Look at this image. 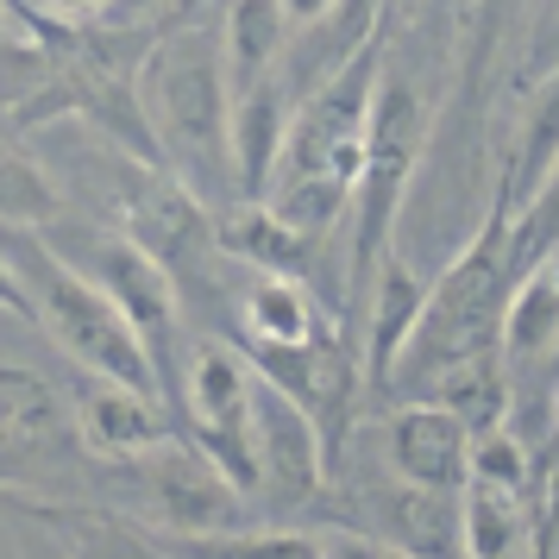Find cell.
<instances>
[{
    "instance_id": "6da1fadb",
    "label": "cell",
    "mask_w": 559,
    "mask_h": 559,
    "mask_svg": "<svg viewBox=\"0 0 559 559\" xmlns=\"http://www.w3.org/2000/svg\"><path fill=\"white\" fill-rule=\"evenodd\" d=\"M383 26L358 45L333 76H321L296 102L289 139H283L277 177L264 202L308 239H321L328 227H340L353 214L358 164H365V132H371V102L383 82Z\"/></svg>"
},
{
    "instance_id": "7a4b0ae2",
    "label": "cell",
    "mask_w": 559,
    "mask_h": 559,
    "mask_svg": "<svg viewBox=\"0 0 559 559\" xmlns=\"http://www.w3.org/2000/svg\"><path fill=\"white\" fill-rule=\"evenodd\" d=\"M139 102L170 177L195 195L233 189V82L221 38L202 26H164L139 70Z\"/></svg>"
},
{
    "instance_id": "3957f363",
    "label": "cell",
    "mask_w": 559,
    "mask_h": 559,
    "mask_svg": "<svg viewBox=\"0 0 559 559\" xmlns=\"http://www.w3.org/2000/svg\"><path fill=\"white\" fill-rule=\"evenodd\" d=\"M0 252L13 264V277L26 283L32 328L76 358V371L114 378V383H139V390L157 396V371H152V358H145V346H139L132 321L120 314V302H114L82 264L57 258L51 246L38 239V227H0Z\"/></svg>"
},
{
    "instance_id": "277c9868",
    "label": "cell",
    "mask_w": 559,
    "mask_h": 559,
    "mask_svg": "<svg viewBox=\"0 0 559 559\" xmlns=\"http://www.w3.org/2000/svg\"><path fill=\"white\" fill-rule=\"evenodd\" d=\"M515 214H509L497 195H490V214L478 221V233L459 246V258L428 283V308H421V328L408 340L403 365H396V383L403 390H421L433 371H447L459 358L490 353L503 346V308L509 289H515Z\"/></svg>"
},
{
    "instance_id": "5b68a950",
    "label": "cell",
    "mask_w": 559,
    "mask_h": 559,
    "mask_svg": "<svg viewBox=\"0 0 559 559\" xmlns=\"http://www.w3.org/2000/svg\"><path fill=\"white\" fill-rule=\"evenodd\" d=\"M421 139H428V102L383 63L378 102H371V132H365V164H358V189H353L346 321L365 314L371 277H378L383 252H390V239H396V221H403V202H408V177H415V164H421Z\"/></svg>"
},
{
    "instance_id": "8992f818",
    "label": "cell",
    "mask_w": 559,
    "mask_h": 559,
    "mask_svg": "<svg viewBox=\"0 0 559 559\" xmlns=\"http://www.w3.org/2000/svg\"><path fill=\"white\" fill-rule=\"evenodd\" d=\"M252 390L258 371L233 353L227 340H195L182 358V396H177V433L195 440L246 497L258 484V447H252Z\"/></svg>"
},
{
    "instance_id": "52a82bcc",
    "label": "cell",
    "mask_w": 559,
    "mask_h": 559,
    "mask_svg": "<svg viewBox=\"0 0 559 559\" xmlns=\"http://www.w3.org/2000/svg\"><path fill=\"white\" fill-rule=\"evenodd\" d=\"M88 277L102 283L107 296L120 302V314L132 321L139 346L152 358L157 371V396L170 403L177 415V396H182V358H189V340H182V302H177V277L157 264L145 246H132L127 233H95L88 239Z\"/></svg>"
},
{
    "instance_id": "ba28073f",
    "label": "cell",
    "mask_w": 559,
    "mask_h": 559,
    "mask_svg": "<svg viewBox=\"0 0 559 559\" xmlns=\"http://www.w3.org/2000/svg\"><path fill=\"white\" fill-rule=\"evenodd\" d=\"M139 490H145V528L157 534H214V528H239V509H246V490L214 465V459L170 433L157 453H145L139 465H127Z\"/></svg>"
},
{
    "instance_id": "9c48e42d",
    "label": "cell",
    "mask_w": 559,
    "mask_h": 559,
    "mask_svg": "<svg viewBox=\"0 0 559 559\" xmlns=\"http://www.w3.org/2000/svg\"><path fill=\"white\" fill-rule=\"evenodd\" d=\"M214 227H221V214L207 207V195H195L170 170L132 164L127 189H120V233H127L132 246H145L177 283L202 252H221Z\"/></svg>"
},
{
    "instance_id": "30bf717a",
    "label": "cell",
    "mask_w": 559,
    "mask_h": 559,
    "mask_svg": "<svg viewBox=\"0 0 559 559\" xmlns=\"http://www.w3.org/2000/svg\"><path fill=\"white\" fill-rule=\"evenodd\" d=\"M82 447L70 396L32 365H0V490H20L32 465Z\"/></svg>"
},
{
    "instance_id": "8fae6325",
    "label": "cell",
    "mask_w": 559,
    "mask_h": 559,
    "mask_svg": "<svg viewBox=\"0 0 559 559\" xmlns=\"http://www.w3.org/2000/svg\"><path fill=\"white\" fill-rule=\"evenodd\" d=\"M70 415H76V440L107 465H139L177 433V415L164 408V396L139 390V383L88 378V371L70 390Z\"/></svg>"
},
{
    "instance_id": "7c38bea8",
    "label": "cell",
    "mask_w": 559,
    "mask_h": 559,
    "mask_svg": "<svg viewBox=\"0 0 559 559\" xmlns=\"http://www.w3.org/2000/svg\"><path fill=\"white\" fill-rule=\"evenodd\" d=\"M252 447H258V490H283V497H321L333 459H328V440H321V421L308 415L302 403H289L277 383L258 378L252 390Z\"/></svg>"
},
{
    "instance_id": "4fadbf2b",
    "label": "cell",
    "mask_w": 559,
    "mask_h": 559,
    "mask_svg": "<svg viewBox=\"0 0 559 559\" xmlns=\"http://www.w3.org/2000/svg\"><path fill=\"white\" fill-rule=\"evenodd\" d=\"M428 308V277L408 264V252H383L365 314H358V340H365V403H383L396 390V365H403L408 340L421 328Z\"/></svg>"
},
{
    "instance_id": "5bb4252c",
    "label": "cell",
    "mask_w": 559,
    "mask_h": 559,
    "mask_svg": "<svg viewBox=\"0 0 559 559\" xmlns=\"http://www.w3.org/2000/svg\"><path fill=\"white\" fill-rule=\"evenodd\" d=\"M390 465H396V478L415 484V490H447L459 497V484L472 478V447H478V433L459 421L447 403H428V396H415V403L390 408Z\"/></svg>"
},
{
    "instance_id": "9a60e30c",
    "label": "cell",
    "mask_w": 559,
    "mask_h": 559,
    "mask_svg": "<svg viewBox=\"0 0 559 559\" xmlns=\"http://www.w3.org/2000/svg\"><path fill=\"white\" fill-rule=\"evenodd\" d=\"M0 497H7V509L45 522L63 540V559H164L157 534L139 515H120V509H102V503H45L32 490H0Z\"/></svg>"
},
{
    "instance_id": "2e32d148",
    "label": "cell",
    "mask_w": 559,
    "mask_h": 559,
    "mask_svg": "<svg viewBox=\"0 0 559 559\" xmlns=\"http://www.w3.org/2000/svg\"><path fill=\"white\" fill-rule=\"evenodd\" d=\"M289 120H296V95H289L283 76H264L233 95V189H239V202H264L271 195Z\"/></svg>"
},
{
    "instance_id": "e0dca14e",
    "label": "cell",
    "mask_w": 559,
    "mask_h": 559,
    "mask_svg": "<svg viewBox=\"0 0 559 559\" xmlns=\"http://www.w3.org/2000/svg\"><path fill=\"white\" fill-rule=\"evenodd\" d=\"M559 177V63L547 70V82L534 88L528 114H522V139H515V152H509V170L497 182V202L522 221L540 195H547V182Z\"/></svg>"
},
{
    "instance_id": "ac0fdd59",
    "label": "cell",
    "mask_w": 559,
    "mask_h": 559,
    "mask_svg": "<svg viewBox=\"0 0 559 559\" xmlns=\"http://www.w3.org/2000/svg\"><path fill=\"white\" fill-rule=\"evenodd\" d=\"M559 353V239L522 264L503 308V358L509 365H540Z\"/></svg>"
},
{
    "instance_id": "d6986e66",
    "label": "cell",
    "mask_w": 559,
    "mask_h": 559,
    "mask_svg": "<svg viewBox=\"0 0 559 559\" xmlns=\"http://www.w3.org/2000/svg\"><path fill=\"white\" fill-rule=\"evenodd\" d=\"M214 239H221V258L252 264L258 277H302L314 264V246H321V239L289 227L271 202H239L233 214H221Z\"/></svg>"
},
{
    "instance_id": "ffe728a7",
    "label": "cell",
    "mask_w": 559,
    "mask_h": 559,
    "mask_svg": "<svg viewBox=\"0 0 559 559\" xmlns=\"http://www.w3.org/2000/svg\"><path fill=\"white\" fill-rule=\"evenodd\" d=\"M346 328V314H328V302L302 277H258L246 289V340L264 346H321Z\"/></svg>"
},
{
    "instance_id": "44dd1931",
    "label": "cell",
    "mask_w": 559,
    "mask_h": 559,
    "mask_svg": "<svg viewBox=\"0 0 559 559\" xmlns=\"http://www.w3.org/2000/svg\"><path fill=\"white\" fill-rule=\"evenodd\" d=\"M289 32L296 26H289L283 0H233L227 26H221V57H227L233 95L264 82V76H277L283 51H289Z\"/></svg>"
},
{
    "instance_id": "7402d4cb",
    "label": "cell",
    "mask_w": 559,
    "mask_h": 559,
    "mask_svg": "<svg viewBox=\"0 0 559 559\" xmlns=\"http://www.w3.org/2000/svg\"><path fill=\"white\" fill-rule=\"evenodd\" d=\"M415 396H428V403H447L465 421L472 433L497 428V421H509V358L503 346H490V353H472L459 358V365H447V371H433Z\"/></svg>"
},
{
    "instance_id": "603a6c76",
    "label": "cell",
    "mask_w": 559,
    "mask_h": 559,
    "mask_svg": "<svg viewBox=\"0 0 559 559\" xmlns=\"http://www.w3.org/2000/svg\"><path fill=\"white\" fill-rule=\"evenodd\" d=\"M157 534V528H152ZM164 559H328L321 534L296 528H214V534H157Z\"/></svg>"
},
{
    "instance_id": "cb8c5ba5",
    "label": "cell",
    "mask_w": 559,
    "mask_h": 559,
    "mask_svg": "<svg viewBox=\"0 0 559 559\" xmlns=\"http://www.w3.org/2000/svg\"><path fill=\"white\" fill-rule=\"evenodd\" d=\"M57 182L45 177V164H32L26 152H0V227H45L57 221Z\"/></svg>"
},
{
    "instance_id": "d4e9b609",
    "label": "cell",
    "mask_w": 559,
    "mask_h": 559,
    "mask_svg": "<svg viewBox=\"0 0 559 559\" xmlns=\"http://www.w3.org/2000/svg\"><path fill=\"white\" fill-rule=\"evenodd\" d=\"M321 547H328V559H421L415 547H403V540L365 534V528H333V534H321Z\"/></svg>"
},
{
    "instance_id": "484cf974",
    "label": "cell",
    "mask_w": 559,
    "mask_h": 559,
    "mask_svg": "<svg viewBox=\"0 0 559 559\" xmlns=\"http://www.w3.org/2000/svg\"><path fill=\"white\" fill-rule=\"evenodd\" d=\"M32 7L51 13V20H63V26H95V20L114 13V0H32Z\"/></svg>"
},
{
    "instance_id": "4316f807",
    "label": "cell",
    "mask_w": 559,
    "mask_h": 559,
    "mask_svg": "<svg viewBox=\"0 0 559 559\" xmlns=\"http://www.w3.org/2000/svg\"><path fill=\"white\" fill-rule=\"evenodd\" d=\"M0 308H7V314H20V321H32V296H26V283L13 277L7 252H0Z\"/></svg>"
},
{
    "instance_id": "83f0119b",
    "label": "cell",
    "mask_w": 559,
    "mask_h": 559,
    "mask_svg": "<svg viewBox=\"0 0 559 559\" xmlns=\"http://www.w3.org/2000/svg\"><path fill=\"white\" fill-rule=\"evenodd\" d=\"M164 13H170V0H114V13H107V20H120V26H139V20H164Z\"/></svg>"
},
{
    "instance_id": "f1b7e54d",
    "label": "cell",
    "mask_w": 559,
    "mask_h": 559,
    "mask_svg": "<svg viewBox=\"0 0 559 559\" xmlns=\"http://www.w3.org/2000/svg\"><path fill=\"white\" fill-rule=\"evenodd\" d=\"M333 7H340V0H283V13H289V26L296 32H314Z\"/></svg>"
},
{
    "instance_id": "f546056e",
    "label": "cell",
    "mask_w": 559,
    "mask_h": 559,
    "mask_svg": "<svg viewBox=\"0 0 559 559\" xmlns=\"http://www.w3.org/2000/svg\"><path fill=\"white\" fill-rule=\"evenodd\" d=\"M202 7H207V0H170V13L157 20V32H164V26H195V20H202Z\"/></svg>"
},
{
    "instance_id": "4dcf8cb0",
    "label": "cell",
    "mask_w": 559,
    "mask_h": 559,
    "mask_svg": "<svg viewBox=\"0 0 559 559\" xmlns=\"http://www.w3.org/2000/svg\"><path fill=\"white\" fill-rule=\"evenodd\" d=\"M20 45V32H13V13H7V0H0V57Z\"/></svg>"
},
{
    "instance_id": "1f68e13d",
    "label": "cell",
    "mask_w": 559,
    "mask_h": 559,
    "mask_svg": "<svg viewBox=\"0 0 559 559\" xmlns=\"http://www.w3.org/2000/svg\"><path fill=\"white\" fill-rule=\"evenodd\" d=\"M540 45H547V51L559 45V13H554V26H547V38H540Z\"/></svg>"
},
{
    "instance_id": "d6a6232c",
    "label": "cell",
    "mask_w": 559,
    "mask_h": 559,
    "mask_svg": "<svg viewBox=\"0 0 559 559\" xmlns=\"http://www.w3.org/2000/svg\"><path fill=\"white\" fill-rule=\"evenodd\" d=\"M554 453H559V415H554Z\"/></svg>"
}]
</instances>
